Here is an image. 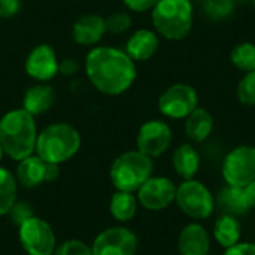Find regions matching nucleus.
<instances>
[{
    "label": "nucleus",
    "mask_w": 255,
    "mask_h": 255,
    "mask_svg": "<svg viewBox=\"0 0 255 255\" xmlns=\"http://www.w3.org/2000/svg\"><path fill=\"white\" fill-rule=\"evenodd\" d=\"M85 73L91 85L106 96L126 93L137 78L136 63L114 46L93 48L85 57Z\"/></svg>",
    "instance_id": "nucleus-1"
},
{
    "label": "nucleus",
    "mask_w": 255,
    "mask_h": 255,
    "mask_svg": "<svg viewBox=\"0 0 255 255\" xmlns=\"http://www.w3.org/2000/svg\"><path fill=\"white\" fill-rule=\"evenodd\" d=\"M37 134L34 117L22 108L9 111L0 118L1 148L15 161H21L34 154Z\"/></svg>",
    "instance_id": "nucleus-2"
},
{
    "label": "nucleus",
    "mask_w": 255,
    "mask_h": 255,
    "mask_svg": "<svg viewBox=\"0 0 255 255\" xmlns=\"http://www.w3.org/2000/svg\"><path fill=\"white\" fill-rule=\"evenodd\" d=\"M79 148V131L67 123H54L39 131L34 152L46 163L61 164L75 157Z\"/></svg>",
    "instance_id": "nucleus-3"
},
{
    "label": "nucleus",
    "mask_w": 255,
    "mask_h": 255,
    "mask_svg": "<svg viewBox=\"0 0 255 255\" xmlns=\"http://www.w3.org/2000/svg\"><path fill=\"white\" fill-rule=\"evenodd\" d=\"M155 33L167 40L185 39L194 19L191 0H160L151 12Z\"/></svg>",
    "instance_id": "nucleus-4"
},
{
    "label": "nucleus",
    "mask_w": 255,
    "mask_h": 255,
    "mask_svg": "<svg viewBox=\"0 0 255 255\" xmlns=\"http://www.w3.org/2000/svg\"><path fill=\"white\" fill-rule=\"evenodd\" d=\"M154 161L140 151H127L118 155L109 170L111 182L118 191L136 193L152 176Z\"/></svg>",
    "instance_id": "nucleus-5"
},
{
    "label": "nucleus",
    "mask_w": 255,
    "mask_h": 255,
    "mask_svg": "<svg viewBox=\"0 0 255 255\" xmlns=\"http://www.w3.org/2000/svg\"><path fill=\"white\" fill-rule=\"evenodd\" d=\"M175 203L182 214L194 221L208 220L217 206L209 188L197 179H187L176 185Z\"/></svg>",
    "instance_id": "nucleus-6"
},
{
    "label": "nucleus",
    "mask_w": 255,
    "mask_h": 255,
    "mask_svg": "<svg viewBox=\"0 0 255 255\" xmlns=\"http://www.w3.org/2000/svg\"><path fill=\"white\" fill-rule=\"evenodd\" d=\"M221 173L227 185L245 188L255 179V146L239 145L223 160Z\"/></svg>",
    "instance_id": "nucleus-7"
},
{
    "label": "nucleus",
    "mask_w": 255,
    "mask_h": 255,
    "mask_svg": "<svg viewBox=\"0 0 255 255\" xmlns=\"http://www.w3.org/2000/svg\"><path fill=\"white\" fill-rule=\"evenodd\" d=\"M22 250L28 255H54L57 239L52 227L39 217H31L18 227Z\"/></svg>",
    "instance_id": "nucleus-8"
},
{
    "label": "nucleus",
    "mask_w": 255,
    "mask_h": 255,
    "mask_svg": "<svg viewBox=\"0 0 255 255\" xmlns=\"http://www.w3.org/2000/svg\"><path fill=\"white\" fill-rule=\"evenodd\" d=\"M199 106V96L190 84H173L158 97V111L172 120H185Z\"/></svg>",
    "instance_id": "nucleus-9"
},
{
    "label": "nucleus",
    "mask_w": 255,
    "mask_h": 255,
    "mask_svg": "<svg viewBox=\"0 0 255 255\" xmlns=\"http://www.w3.org/2000/svg\"><path fill=\"white\" fill-rule=\"evenodd\" d=\"M137 236L127 227H109L93 242V255H136Z\"/></svg>",
    "instance_id": "nucleus-10"
},
{
    "label": "nucleus",
    "mask_w": 255,
    "mask_h": 255,
    "mask_svg": "<svg viewBox=\"0 0 255 255\" xmlns=\"http://www.w3.org/2000/svg\"><path fill=\"white\" fill-rule=\"evenodd\" d=\"M173 133L167 123L161 120H151L140 126L136 137L137 151L142 154L157 158L163 155L172 145Z\"/></svg>",
    "instance_id": "nucleus-11"
},
{
    "label": "nucleus",
    "mask_w": 255,
    "mask_h": 255,
    "mask_svg": "<svg viewBox=\"0 0 255 255\" xmlns=\"http://www.w3.org/2000/svg\"><path fill=\"white\" fill-rule=\"evenodd\" d=\"M136 193L140 206L148 211L158 212L167 209L175 202L176 185L166 176H151L140 185Z\"/></svg>",
    "instance_id": "nucleus-12"
},
{
    "label": "nucleus",
    "mask_w": 255,
    "mask_h": 255,
    "mask_svg": "<svg viewBox=\"0 0 255 255\" xmlns=\"http://www.w3.org/2000/svg\"><path fill=\"white\" fill-rule=\"evenodd\" d=\"M58 63L54 48L48 43H40L28 52L24 69L31 79L48 82L58 73Z\"/></svg>",
    "instance_id": "nucleus-13"
},
{
    "label": "nucleus",
    "mask_w": 255,
    "mask_h": 255,
    "mask_svg": "<svg viewBox=\"0 0 255 255\" xmlns=\"http://www.w3.org/2000/svg\"><path fill=\"white\" fill-rule=\"evenodd\" d=\"M179 255L211 254V238L200 223L187 224L178 236Z\"/></svg>",
    "instance_id": "nucleus-14"
},
{
    "label": "nucleus",
    "mask_w": 255,
    "mask_h": 255,
    "mask_svg": "<svg viewBox=\"0 0 255 255\" xmlns=\"http://www.w3.org/2000/svg\"><path fill=\"white\" fill-rule=\"evenodd\" d=\"M105 33H106L105 18L94 13L81 16L72 27L73 40L82 46H94L102 40Z\"/></svg>",
    "instance_id": "nucleus-15"
},
{
    "label": "nucleus",
    "mask_w": 255,
    "mask_h": 255,
    "mask_svg": "<svg viewBox=\"0 0 255 255\" xmlns=\"http://www.w3.org/2000/svg\"><path fill=\"white\" fill-rule=\"evenodd\" d=\"M158 45H160V39L155 31L148 28H140L128 37L124 51L134 63L146 61L157 52Z\"/></svg>",
    "instance_id": "nucleus-16"
},
{
    "label": "nucleus",
    "mask_w": 255,
    "mask_h": 255,
    "mask_svg": "<svg viewBox=\"0 0 255 255\" xmlns=\"http://www.w3.org/2000/svg\"><path fill=\"white\" fill-rule=\"evenodd\" d=\"M48 163L43 161L39 155L33 154L21 161L16 166V182L24 188H36L40 184L46 182Z\"/></svg>",
    "instance_id": "nucleus-17"
},
{
    "label": "nucleus",
    "mask_w": 255,
    "mask_h": 255,
    "mask_svg": "<svg viewBox=\"0 0 255 255\" xmlns=\"http://www.w3.org/2000/svg\"><path fill=\"white\" fill-rule=\"evenodd\" d=\"M54 103H55V91L51 85L45 82H39L30 87L22 97V109L33 117L48 112Z\"/></svg>",
    "instance_id": "nucleus-18"
},
{
    "label": "nucleus",
    "mask_w": 255,
    "mask_h": 255,
    "mask_svg": "<svg viewBox=\"0 0 255 255\" xmlns=\"http://www.w3.org/2000/svg\"><path fill=\"white\" fill-rule=\"evenodd\" d=\"M172 166L184 181L194 179L200 169V155L191 143H182L173 151Z\"/></svg>",
    "instance_id": "nucleus-19"
},
{
    "label": "nucleus",
    "mask_w": 255,
    "mask_h": 255,
    "mask_svg": "<svg viewBox=\"0 0 255 255\" xmlns=\"http://www.w3.org/2000/svg\"><path fill=\"white\" fill-rule=\"evenodd\" d=\"M212 130H214V117L205 108L197 106L185 118V134L194 143L205 142L212 134Z\"/></svg>",
    "instance_id": "nucleus-20"
},
{
    "label": "nucleus",
    "mask_w": 255,
    "mask_h": 255,
    "mask_svg": "<svg viewBox=\"0 0 255 255\" xmlns=\"http://www.w3.org/2000/svg\"><path fill=\"white\" fill-rule=\"evenodd\" d=\"M215 205H218L224 214L233 217H242L251 209L244 188L232 187V185H226L224 188L220 190L215 199Z\"/></svg>",
    "instance_id": "nucleus-21"
},
{
    "label": "nucleus",
    "mask_w": 255,
    "mask_h": 255,
    "mask_svg": "<svg viewBox=\"0 0 255 255\" xmlns=\"http://www.w3.org/2000/svg\"><path fill=\"white\" fill-rule=\"evenodd\" d=\"M214 238L218 242L220 247L224 250L239 244L242 236V226L238 220V217L223 214L214 224Z\"/></svg>",
    "instance_id": "nucleus-22"
},
{
    "label": "nucleus",
    "mask_w": 255,
    "mask_h": 255,
    "mask_svg": "<svg viewBox=\"0 0 255 255\" xmlns=\"http://www.w3.org/2000/svg\"><path fill=\"white\" fill-rule=\"evenodd\" d=\"M137 205H139V202H137V197L134 196V193L117 190L114 193V196L111 197L109 212L117 221L126 223V221H130L136 215Z\"/></svg>",
    "instance_id": "nucleus-23"
},
{
    "label": "nucleus",
    "mask_w": 255,
    "mask_h": 255,
    "mask_svg": "<svg viewBox=\"0 0 255 255\" xmlns=\"http://www.w3.org/2000/svg\"><path fill=\"white\" fill-rule=\"evenodd\" d=\"M16 178L4 167H0V217L7 215L16 202Z\"/></svg>",
    "instance_id": "nucleus-24"
},
{
    "label": "nucleus",
    "mask_w": 255,
    "mask_h": 255,
    "mask_svg": "<svg viewBox=\"0 0 255 255\" xmlns=\"http://www.w3.org/2000/svg\"><path fill=\"white\" fill-rule=\"evenodd\" d=\"M230 61L239 70L248 73L255 70V45L251 42H242L236 45L230 54Z\"/></svg>",
    "instance_id": "nucleus-25"
},
{
    "label": "nucleus",
    "mask_w": 255,
    "mask_h": 255,
    "mask_svg": "<svg viewBox=\"0 0 255 255\" xmlns=\"http://www.w3.org/2000/svg\"><path fill=\"white\" fill-rule=\"evenodd\" d=\"M202 12L212 21H224L235 12L236 3L233 0H202Z\"/></svg>",
    "instance_id": "nucleus-26"
},
{
    "label": "nucleus",
    "mask_w": 255,
    "mask_h": 255,
    "mask_svg": "<svg viewBox=\"0 0 255 255\" xmlns=\"http://www.w3.org/2000/svg\"><path fill=\"white\" fill-rule=\"evenodd\" d=\"M236 96L244 106H255V70L242 76L236 88Z\"/></svg>",
    "instance_id": "nucleus-27"
},
{
    "label": "nucleus",
    "mask_w": 255,
    "mask_h": 255,
    "mask_svg": "<svg viewBox=\"0 0 255 255\" xmlns=\"http://www.w3.org/2000/svg\"><path fill=\"white\" fill-rule=\"evenodd\" d=\"M106 31L111 34H123L131 27V16L127 12H114L105 18Z\"/></svg>",
    "instance_id": "nucleus-28"
},
{
    "label": "nucleus",
    "mask_w": 255,
    "mask_h": 255,
    "mask_svg": "<svg viewBox=\"0 0 255 255\" xmlns=\"http://www.w3.org/2000/svg\"><path fill=\"white\" fill-rule=\"evenodd\" d=\"M54 255H93L91 247L78 239H69L55 247Z\"/></svg>",
    "instance_id": "nucleus-29"
},
{
    "label": "nucleus",
    "mask_w": 255,
    "mask_h": 255,
    "mask_svg": "<svg viewBox=\"0 0 255 255\" xmlns=\"http://www.w3.org/2000/svg\"><path fill=\"white\" fill-rule=\"evenodd\" d=\"M7 215H9L10 221L16 227H19L24 221L34 217V212H33V208H31L30 203H27V202H15Z\"/></svg>",
    "instance_id": "nucleus-30"
},
{
    "label": "nucleus",
    "mask_w": 255,
    "mask_h": 255,
    "mask_svg": "<svg viewBox=\"0 0 255 255\" xmlns=\"http://www.w3.org/2000/svg\"><path fill=\"white\" fill-rule=\"evenodd\" d=\"M160 0H123V3L133 12H148L152 10L154 6Z\"/></svg>",
    "instance_id": "nucleus-31"
},
{
    "label": "nucleus",
    "mask_w": 255,
    "mask_h": 255,
    "mask_svg": "<svg viewBox=\"0 0 255 255\" xmlns=\"http://www.w3.org/2000/svg\"><path fill=\"white\" fill-rule=\"evenodd\" d=\"M223 255H255V244L239 242V244L227 248Z\"/></svg>",
    "instance_id": "nucleus-32"
},
{
    "label": "nucleus",
    "mask_w": 255,
    "mask_h": 255,
    "mask_svg": "<svg viewBox=\"0 0 255 255\" xmlns=\"http://www.w3.org/2000/svg\"><path fill=\"white\" fill-rule=\"evenodd\" d=\"M19 0H0V16L10 18L19 10Z\"/></svg>",
    "instance_id": "nucleus-33"
},
{
    "label": "nucleus",
    "mask_w": 255,
    "mask_h": 255,
    "mask_svg": "<svg viewBox=\"0 0 255 255\" xmlns=\"http://www.w3.org/2000/svg\"><path fill=\"white\" fill-rule=\"evenodd\" d=\"M79 72V63L73 58H66L58 63V73L63 76H73Z\"/></svg>",
    "instance_id": "nucleus-34"
},
{
    "label": "nucleus",
    "mask_w": 255,
    "mask_h": 255,
    "mask_svg": "<svg viewBox=\"0 0 255 255\" xmlns=\"http://www.w3.org/2000/svg\"><path fill=\"white\" fill-rule=\"evenodd\" d=\"M244 191H245V196H247L250 208H255V179L244 188Z\"/></svg>",
    "instance_id": "nucleus-35"
},
{
    "label": "nucleus",
    "mask_w": 255,
    "mask_h": 255,
    "mask_svg": "<svg viewBox=\"0 0 255 255\" xmlns=\"http://www.w3.org/2000/svg\"><path fill=\"white\" fill-rule=\"evenodd\" d=\"M3 155H4V151H3V148H1V143H0V161H1V158H3Z\"/></svg>",
    "instance_id": "nucleus-36"
},
{
    "label": "nucleus",
    "mask_w": 255,
    "mask_h": 255,
    "mask_svg": "<svg viewBox=\"0 0 255 255\" xmlns=\"http://www.w3.org/2000/svg\"><path fill=\"white\" fill-rule=\"evenodd\" d=\"M235 3H247V1H251V0H233Z\"/></svg>",
    "instance_id": "nucleus-37"
},
{
    "label": "nucleus",
    "mask_w": 255,
    "mask_h": 255,
    "mask_svg": "<svg viewBox=\"0 0 255 255\" xmlns=\"http://www.w3.org/2000/svg\"><path fill=\"white\" fill-rule=\"evenodd\" d=\"M253 1V4H254V7H255V0H251Z\"/></svg>",
    "instance_id": "nucleus-38"
},
{
    "label": "nucleus",
    "mask_w": 255,
    "mask_h": 255,
    "mask_svg": "<svg viewBox=\"0 0 255 255\" xmlns=\"http://www.w3.org/2000/svg\"><path fill=\"white\" fill-rule=\"evenodd\" d=\"M208 255H212V254H208Z\"/></svg>",
    "instance_id": "nucleus-39"
}]
</instances>
